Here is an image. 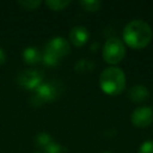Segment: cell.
Masks as SVG:
<instances>
[{
    "instance_id": "12",
    "label": "cell",
    "mask_w": 153,
    "mask_h": 153,
    "mask_svg": "<svg viewBox=\"0 0 153 153\" xmlns=\"http://www.w3.org/2000/svg\"><path fill=\"white\" fill-rule=\"evenodd\" d=\"M45 4L54 11H61V10H65L71 4V1L69 0H47Z\"/></svg>"
},
{
    "instance_id": "7",
    "label": "cell",
    "mask_w": 153,
    "mask_h": 153,
    "mask_svg": "<svg viewBox=\"0 0 153 153\" xmlns=\"http://www.w3.org/2000/svg\"><path fill=\"white\" fill-rule=\"evenodd\" d=\"M131 123L139 128L149 127L153 123V108L152 106H137L130 116Z\"/></svg>"
},
{
    "instance_id": "20",
    "label": "cell",
    "mask_w": 153,
    "mask_h": 153,
    "mask_svg": "<svg viewBox=\"0 0 153 153\" xmlns=\"http://www.w3.org/2000/svg\"><path fill=\"white\" fill-rule=\"evenodd\" d=\"M35 153H43V152H35Z\"/></svg>"
},
{
    "instance_id": "16",
    "label": "cell",
    "mask_w": 153,
    "mask_h": 153,
    "mask_svg": "<svg viewBox=\"0 0 153 153\" xmlns=\"http://www.w3.org/2000/svg\"><path fill=\"white\" fill-rule=\"evenodd\" d=\"M62 146L60 145V143H57V142H55V141H51L48 146H45L44 147V151H45V153H61L62 152Z\"/></svg>"
},
{
    "instance_id": "5",
    "label": "cell",
    "mask_w": 153,
    "mask_h": 153,
    "mask_svg": "<svg viewBox=\"0 0 153 153\" xmlns=\"http://www.w3.org/2000/svg\"><path fill=\"white\" fill-rule=\"evenodd\" d=\"M44 73L36 68H27L22 71L17 75V82L19 86L26 90H36L43 82Z\"/></svg>"
},
{
    "instance_id": "2",
    "label": "cell",
    "mask_w": 153,
    "mask_h": 153,
    "mask_svg": "<svg viewBox=\"0 0 153 153\" xmlns=\"http://www.w3.org/2000/svg\"><path fill=\"white\" fill-rule=\"evenodd\" d=\"M126 74L120 67H106L99 75L100 88L110 96H117L126 88Z\"/></svg>"
},
{
    "instance_id": "17",
    "label": "cell",
    "mask_w": 153,
    "mask_h": 153,
    "mask_svg": "<svg viewBox=\"0 0 153 153\" xmlns=\"http://www.w3.org/2000/svg\"><path fill=\"white\" fill-rule=\"evenodd\" d=\"M137 153H153V140H146L139 147Z\"/></svg>"
},
{
    "instance_id": "18",
    "label": "cell",
    "mask_w": 153,
    "mask_h": 153,
    "mask_svg": "<svg viewBox=\"0 0 153 153\" xmlns=\"http://www.w3.org/2000/svg\"><path fill=\"white\" fill-rule=\"evenodd\" d=\"M6 61V53L2 48H0V65H2Z\"/></svg>"
},
{
    "instance_id": "1",
    "label": "cell",
    "mask_w": 153,
    "mask_h": 153,
    "mask_svg": "<svg viewBox=\"0 0 153 153\" xmlns=\"http://www.w3.org/2000/svg\"><path fill=\"white\" fill-rule=\"evenodd\" d=\"M153 37L152 27L141 19H133L126 24L123 29V41L133 49L146 48Z\"/></svg>"
},
{
    "instance_id": "4",
    "label": "cell",
    "mask_w": 153,
    "mask_h": 153,
    "mask_svg": "<svg viewBox=\"0 0 153 153\" xmlns=\"http://www.w3.org/2000/svg\"><path fill=\"white\" fill-rule=\"evenodd\" d=\"M102 55L105 62L109 65H116L121 62L126 55V45L117 37H110L103 45Z\"/></svg>"
},
{
    "instance_id": "3",
    "label": "cell",
    "mask_w": 153,
    "mask_h": 153,
    "mask_svg": "<svg viewBox=\"0 0 153 153\" xmlns=\"http://www.w3.org/2000/svg\"><path fill=\"white\" fill-rule=\"evenodd\" d=\"M71 47L67 39H65L61 36H55L50 38L42 51V61L47 66H56L60 63L61 60H63L69 54Z\"/></svg>"
},
{
    "instance_id": "8",
    "label": "cell",
    "mask_w": 153,
    "mask_h": 153,
    "mask_svg": "<svg viewBox=\"0 0 153 153\" xmlns=\"http://www.w3.org/2000/svg\"><path fill=\"white\" fill-rule=\"evenodd\" d=\"M88 30L81 25H76L69 31V41L75 47H82L88 41Z\"/></svg>"
},
{
    "instance_id": "6",
    "label": "cell",
    "mask_w": 153,
    "mask_h": 153,
    "mask_svg": "<svg viewBox=\"0 0 153 153\" xmlns=\"http://www.w3.org/2000/svg\"><path fill=\"white\" fill-rule=\"evenodd\" d=\"M60 93V90L55 82H42L36 90L35 94L31 98L35 105H41L42 103L50 102L55 99Z\"/></svg>"
},
{
    "instance_id": "15",
    "label": "cell",
    "mask_w": 153,
    "mask_h": 153,
    "mask_svg": "<svg viewBox=\"0 0 153 153\" xmlns=\"http://www.w3.org/2000/svg\"><path fill=\"white\" fill-rule=\"evenodd\" d=\"M93 62L88 61V60H79L75 65V71H78L79 73H84L87 71H91L93 67Z\"/></svg>"
},
{
    "instance_id": "10",
    "label": "cell",
    "mask_w": 153,
    "mask_h": 153,
    "mask_svg": "<svg viewBox=\"0 0 153 153\" xmlns=\"http://www.w3.org/2000/svg\"><path fill=\"white\" fill-rule=\"evenodd\" d=\"M22 57L27 65H36L42 61V51L37 47H26L22 51Z\"/></svg>"
},
{
    "instance_id": "19",
    "label": "cell",
    "mask_w": 153,
    "mask_h": 153,
    "mask_svg": "<svg viewBox=\"0 0 153 153\" xmlns=\"http://www.w3.org/2000/svg\"><path fill=\"white\" fill-rule=\"evenodd\" d=\"M103 153H111V152H109V151H105V152H103Z\"/></svg>"
},
{
    "instance_id": "11",
    "label": "cell",
    "mask_w": 153,
    "mask_h": 153,
    "mask_svg": "<svg viewBox=\"0 0 153 153\" xmlns=\"http://www.w3.org/2000/svg\"><path fill=\"white\" fill-rule=\"evenodd\" d=\"M79 5L87 12H96L100 8L102 2L98 0H81L79 1Z\"/></svg>"
},
{
    "instance_id": "14",
    "label": "cell",
    "mask_w": 153,
    "mask_h": 153,
    "mask_svg": "<svg viewBox=\"0 0 153 153\" xmlns=\"http://www.w3.org/2000/svg\"><path fill=\"white\" fill-rule=\"evenodd\" d=\"M17 4L24 10L32 11V10H36L41 5V1L39 0H19Z\"/></svg>"
},
{
    "instance_id": "9",
    "label": "cell",
    "mask_w": 153,
    "mask_h": 153,
    "mask_svg": "<svg viewBox=\"0 0 153 153\" xmlns=\"http://www.w3.org/2000/svg\"><path fill=\"white\" fill-rule=\"evenodd\" d=\"M128 97L135 103H141V102H145L146 99H148L149 91L145 85L137 84V85H134V86H131L129 88Z\"/></svg>"
},
{
    "instance_id": "13",
    "label": "cell",
    "mask_w": 153,
    "mask_h": 153,
    "mask_svg": "<svg viewBox=\"0 0 153 153\" xmlns=\"http://www.w3.org/2000/svg\"><path fill=\"white\" fill-rule=\"evenodd\" d=\"M35 141H36V145L38 146V147H45V146H48L53 140H51V136L48 134V133H38L37 135H36V137H35Z\"/></svg>"
}]
</instances>
